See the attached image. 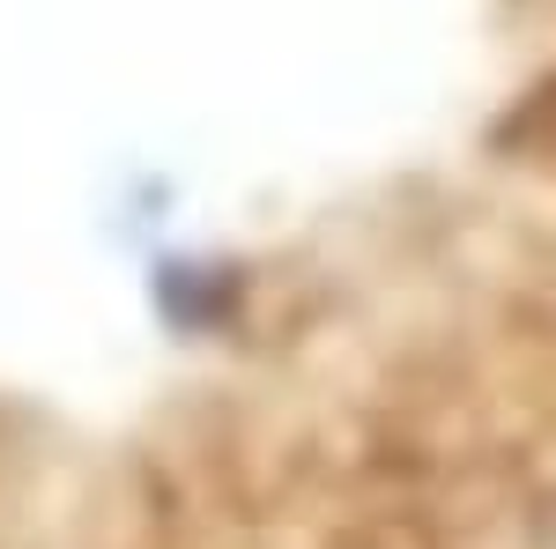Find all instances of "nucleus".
Here are the masks:
<instances>
[{
    "label": "nucleus",
    "instance_id": "nucleus-1",
    "mask_svg": "<svg viewBox=\"0 0 556 549\" xmlns=\"http://www.w3.org/2000/svg\"><path fill=\"white\" fill-rule=\"evenodd\" d=\"M0 549H556V0H0Z\"/></svg>",
    "mask_w": 556,
    "mask_h": 549
}]
</instances>
